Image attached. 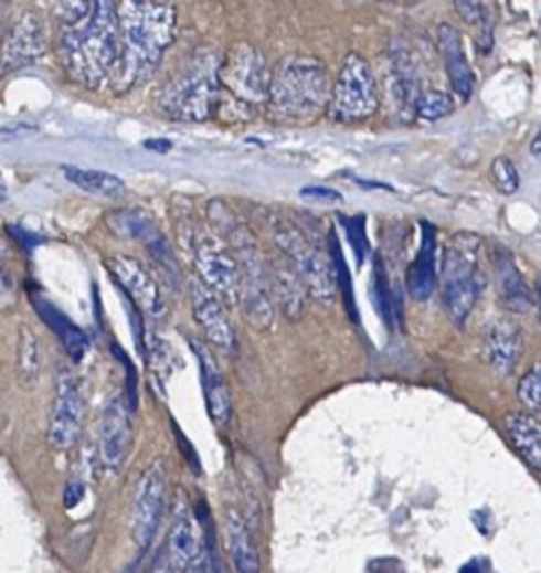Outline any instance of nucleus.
Segmentation results:
<instances>
[{"label": "nucleus", "mask_w": 541, "mask_h": 573, "mask_svg": "<svg viewBox=\"0 0 541 573\" xmlns=\"http://www.w3.org/2000/svg\"><path fill=\"white\" fill-rule=\"evenodd\" d=\"M270 81H274V72L251 43H235L226 52L220 67V84L242 106L257 108L268 104Z\"/></svg>", "instance_id": "6e6552de"}, {"label": "nucleus", "mask_w": 541, "mask_h": 573, "mask_svg": "<svg viewBox=\"0 0 541 573\" xmlns=\"http://www.w3.org/2000/svg\"><path fill=\"white\" fill-rule=\"evenodd\" d=\"M438 45H441V52H443V61H445L453 91L462 99H470V95L475 91V72L468 63V56L464 52V43H462V36L457 32V28L443 23L438 28Z\"/></svg>", "instance_id": "f3484780"}, {"label": "nucleus", "mask_w": 541, "mask_h": 573, "mask_svg": "<svg viewBox=\"0 0 541 573\" xmlns=\"http://www.w3.org/2000/svg\"><path fill=\"white\" fill-rule=\"evenodd\" d=\"M457 12L464 17L466 23H484L486 8L481 3H457Z\"/></svg>", "instance_id": "58836bf2"}, {"label": "nucleus", "mask_w": 541, "mask_h": 573, "mask_svg": "<svg viewBox=\"0 0 541 573\" xmlns=\"http://www.w3.org/2000/svg\"><path fill=\"white\" fill-rule=\"evenodd\" d=\"M453 110H455V99L443 91H425L418 97L416 108H414V113L425 121H438V119L447 117Z\"/></svg>", "instance_id": "7c9ffc66"}, {"label": "nucleus", "mask_w": 541, "mask_h": 573, "mask_svg": "<svg viewBox=\"0 0 541 573\" xmlns=\"http://www.w3.org/2000/svg\"><path fill=\"white\" fill-rule=\"evenodd\" d=\"M83 426V399L72 374L61 372L56 379V394L52 405V420L47 442L54 450H67L76 444Z\"/></svg>", "instance_id": "9b49d317"}, {"label": "nucleus", "mask_w": 541, "mask_h": 573, "mask_svg": "<svg viewBox=\"0 0 541 573\" xmlns=\"http://www.w3.org/2000/svg\"><path fill=\"white\" fill-rule=\"evenodd\" d=\"M130 405L124 403L121 396H113L106 405L102 426H99V457L104 468L110 475H117L132 446V424H130Z\"/></svg>", "instance_id": "f8f14e48"}, {"label": "nucleus", "mask_w": 541, "mask_h": 573, "mask_svg": "<svg viewBox=\"0 0 541 573\" xmlns=\"http://www.w3.org/2000/svg\"><path fill=\"white\" fill-rule=\"evenodd\" d=\"M523 352V337L521 330L510 320H499L490 327L486 339V359L499 372L508 374Z\"/></svg>", "instance_id": "412c9836"}, {"label": "nucleus", "mask_w": 541, "mask_h": 573, "mask_svg": "<svg viewBox=\"0 0 541 573\" xmlns=\"http://www.w3.org/2000/svg\"><path fill=\"white\" fill-rule=\"evenodd\" d=\"M492 263H495V272H497V278H499V291H501L503 305L512 311H519V314L530 311L532 296H530V289L526 287L512 256L508 252L499 250L492 256Z\"/></svg>", "instance_id": "393cba45"}, {"label": "nucleus", "mask_w": 541, "mask_h": 573, "mask_svg": "<svg viewBox=\"0 0 541 573\" xmlns=\"http://www.w3.org/2000/svg\"><path fill=\"white\" fill-rule=\"evenodd\" d=\"M331 93L327 65L316 56L294 54L274 72L268 110L278 121L305 126L329 110Z\"/></svg>", "instance_id": "7ed1b4c3"}, {"label": "nucleus", "mask_w": 541, "mask_h": 573, "mask_svg": "<svg viewBox=\"0 0 541 573\" xmlns=\"http://www.w3.org/2000/svg\"><path fill=\"white\" fill-rule=\"evenodd\" d=\"M198 359H200V374H202V385H204V396H206V407L209 415L218 426H226L231 420V394L229 385L218 368V363L211 359V354L195 343L193 346Z\"/></svg>", "instance_id": "6ab92c4d"}, {"label": "nucleus", "mask_w": 541, "mask_h": 573, "mask_svg": "<svg viewBox=\"0 0 541 573\" xmlns=\"http://www.w3.org/2000/svg\"><path fill=\"white\" fill-rule=\"evenodd\" d=\"M65 180H70L74 187L102 195V198H119L126 191V184L119 176L106 173V171H89V169H78V167H63L61 169Z\"/></svg>", "instance_id": "cd10ccee"}, {"label": "nucleus", "mask_w": 541, "mask_h": 573, "mask_svg": "<svg viewBox=\"0 0 541 573\" xmlns=\"http://www.w3.org/2000/svg\"><path fill=\"white\" fill-rule=\"evenodd\" d=\"M19 370L23 379H36L39 372V343L36 337L23 327L21 330V348H19Z\"/></svg>", "instance_id": "f704fd0d"}, {"label": "nucleus", "mask_w": 541, "mask_h": 573, "mask_svg": "<svg viewBox=\"0 0 541 573\" xmlns=\"http://www.w3.org/2000/svg\"><path fill=\"white\" fill-rule=\"evenodd\" d=\"M32 303H34V309L39 311V316L50 325V330L61 339L67 357L74 363H78L85 357V352H87V337H85V332L78 330V327L65 314H61L43 296H32Z\"/></svg>", "instance_id": "b1692460"}, {"label": "nucleus", "mask_w": 541, "mask_h": 573, "mask_svg": "<svg viewBox=\"0 0 541 573\" xmlns=\"http://www.w3.org/2000/svg\"><path fill=\"white\" fill-rule=\"evenodd\" d=\"M220 67L213 54H200L161 88L157 106L163 115L182 121H206L220 102Z\"/></svg>", "instance_id": "20e7f679"}, {"label": "nucleus", "mask_w": 541, "mask_h": 573, "mask_svg": "<svg viewBox=\"0 0 541 573\" xmlns=\"http://www.w3.org/2000/svg\"><path fill=\"white\" fill-rule=\"evenodd\" d=\"M89 10H93V3H56V6H52L54 19H59L65 28L81 23L89 14Z\"/></svg>", "instance_id": "c9c22d12"}, {"label": "nucleus", "mask_w": 541, "mask_h": 573, "mask_svg": "<svg viewBox=\"0 0 541 573\" xmlns=\"http://www.w3.org/2000/svg\"><path fill=\"white\" fill-rule=\"evenodd\" d=\"M198 527L189 511H179L168 535V566L170 573H187L198 560Z\"/></svg>", "instance_id": "aec40b11"}, {"label": "nucleus", "mask_w": 541, "mask_h": 573, "mask_svg": "<svg viewBox=\"0 0 541 573\" xmlns=\"http://www.w3.org/2000/svg\"><path fill=\"white\" fill-rule=\"evenodd\" d=\"M61 59L78 84L93 91L104 86L121 59L119 8L108 0L93 3L81 23L63 30Z\"/></svg>", "instance_id": "f257e3e1"}, {"label": "nucleus", "mask_w": 541, "mask_h": 573, "mask_svg": "<svg viewBox=\"0 0 541 573\" xmlns=\"http://www.w3.org/2000/svg\"><path fill=\"white\" fill-rule=\"evenodd\" d=\"M329 250H331V263H333V269H336V280H338V289L342 291V300L347 305V311L353 316V320L358 322V309H356V298H353V285H351V276H349V269H347V263L340 254V244H338V237L336 233L331 231L329 235Z\"/></svg>", "instance_id": "c756f323"}, {"label": "nucleus", "mask_w": 541, "mask_h": 573, "mask_svg": "<svg viewBox=\"0 0 541 573\" xmlns=\"http://www.w3.org/2000/svg\"><path fill=\"white\" fill-rule=\"evenodd\" d=\"M503 431L517 455L541 470V422L530 413H510L503 417Z\"/></svg>", "instance_id": "4be33fe9"}, {"label": "nucleus", "mask_w": 541, "mask_h": 573, "mask_svg": "<svg viewBox=\"0 0 541 573\" xmlns=\"http://www.w3.org/2000/svg\"><path fill=\"white\" fill-rule=\"evenodd\" d=\"M376 110L379 88L372 65L365 56L351 52L344 56L333 81L329 115L340 124H356L374 117Z\"/></svg>", "instance_id": "39448f33"}, {"label": "nucleus", "mask_w": 541, "mask_h": 573, "mask_svg": "<svg viewBox=\"0 0 541 573\" xmlns=\"http://www.w3.org/2000/svg\"><path fill=\"white\" fill-rule=\"evenodd\" d=\"M530 152L537 157V159H541V130L534 135V139L530 141Z\"/></svg>", "instance_id": "37998d69"}, {"label": "nucleus", "mask_w": 541, "mask_h": 573, "mask_svg": "<svg viewBox=\"0 0 541 573\" xmlns=\"http://www.w3.org/2000/svg\"><path fill=\"white\" fill-rule=\"evenodd\" d=\"M8 231H10V235H14V237L23 244V247H25L28 252H32V250L36 247V244H39V237H34L32 233H28V231H23V229H19V226H10Z\"/></svg>", "instance_id": "a19ab883"}, {"label": "nucleus", "mask_w": 541, "mask_h": 573, "mask_svg": "<svg viewBox=\"0 0 541 573\" xmlns=\"http://www.w3.org/2000/svg\"><path fill=\"white\" fill-rule=\"evenodd\" d=\"M45 52L43 25L34 14H23L3 41V72H14L39 61Z\"/></svg>", "instance_id": "dca6fc26"}, {"label": "nucleus", "mask_w": 541, "mask_h": 573, "mask_svg": "<svg viewBox=\"0 0 541 573\" xmlns=\"http://www.w3.org/2000/svg\"><path fill=\"white\" fill-rule=\"evenodd\" d=\"M119 224L113 226L117 233H132L135 237H139L144 242V247L148 250L150 258L157 263L159 272L166 276L168 283H172L174 287L179 285V267L174 261V254L170 250V242L163 237V233L141 213L135 211H121L115 213Z\"/></svg>", "instance_id": "2eb2a0df"}, {"label": "nucleus", "mask_w": 541, "mask_h": 573, "mask_svg": "<svg viewBox=\"0 0 541 573\" xmlns=\"http://www.w3.org/2000/svg\"><path fill=\"white\" fill-rule=\"evenodd\" d=\"M372 300H374V307H376L379 316H381L388 325H394V291L390 289V283H388V276H385V269H383L381 258H376V263H374Z\"/></svg>", "instance_id": "c85d7f7f"}, {"label": "nucleus", "mask_w": 541, "mask_h": 573, "mask_svg": "<svg viewBox=\"0 0 541 573\" xmlns=\"http://www.w3.org/2000/svg\"><path fill=\"white\" fill-rule=\"evenodd\" d=\"M83 494H85V486H83L81 481L72 479V481L65 486V496H63V502H65V507H67V509L76 507V505H78V500L83 498Z\"/></svg>", "instance_id": "ea45409f"}, {"label": "nucleus", "mask_w": 541, "mask_h": 573, "mask_svg": "<svg viewBox=\"0 0 541 573\" xmlns=\"http://www.w3.org/2000/svg\"><path fill=\"white\" fill-rule=\"evenodd\" d=\"M106 267L113 274V278L117 280V285H121V291L141 311H146L155 318L166 311L157 283L150 278V274L135 258L113 256V258L106 261Z\"/></svg>", "instance_id": "ddd939ff"}, {"label": "nucleus", "mask_w": 541, "mask_h": 573, "mask_svg": "<svg viewBox=\"0 0 541 573\" xmlns=\"http://www.w3.org/2000/svg\"><path fill=\"white\" fill-rule=\"evenodd\" d=\"M517 399L521 405L532 415L541 411V363H534L517 385Z\"/></svg>", "instance_id": "2f4dec72"}, {"label": "nucleus", "mask_w": 541, "mask_h": 573, "mask_svg": "<svg viewBox=\"0 0 541 573\" xmlns=\"http://www.w3.org/2000/svg\"><path fill=\"white\" fill-rule=\"evenodd\" d=\"M300 195L307 198V200H318V202H327V204L342 202V195L333 189H327V187H305L300 191Z\"/></svg>", "instance_id": "4c0bfd02"}, {"label": "nucleus", "mask_w": 541, "mask_h": 573, "mask_svg": "<svg viewBox=\"0 0 541 573\" xmlns=\"http://www.w3.org/2000/svg\"><path fill=\"white\" fill-rule=\"evenodd\" d=\"M421 229V250L407 269V291L414 300H427L436 287V231L427 222Z\"/></svg>", "instance_id": "a211bd4d"}, {"label": "nucleus", "mask_w": 541, "mask_h": 573, "mask_svg": "<svg viewBox=\"0 0 541 573\" xmlns=\"http://www.w3.org/2000/svg\"><path fill=\"white\" fill-rule=\"evenodd\" d=\"M268 269H270V285L276 287L285 314L289 318H300L305 311V294H307L305 283L287 261L285 265L274 263Z\"/></svg>", "instance_id": "a878e982"}, {"label": "nucleus", "mask_w": 541, "mask_h": 573, "mask_svg": "<svg viewBox=\"0 0 541 573\" xmlns=\"http://www.w3.org/2000/svg\"><path fill=\"white\" fill-rule=\"evenodd\" d=\"M477 247L479 242L473 235H457L455 242L449 244L443 263L445 309L459 327L470 316L481 291V283L477 278Z\"/></svg>", "instance_id": "0eeeda50"}, {"label": "nucleus", "mask_w": 541, "mask_h": 573, "mask_svg": "<svg viewBox=\"0 0 541 573\" xmlns=\"http://www.w3.org/2000/svg\"><path fill=\"white\" fill-rule=\"evenodd\" d=\"M270 235H274L283 258L296 269V274L305 283L307 291L320 303L333 300V294L338 289L333 263L327 256H322L320 250L314 247L303 235V231L296 229L291 222L278 217L274 222V229H270Z\"/></svg>", "instance_id": "423d86ee"}, {"label": "nucleus", "mask_w": 541, "mask_h": 573, "mask_svg": "<svg viewBox=\"0 0 541 573\" xmlns=\"http://www.w3.org/2000/svg\"><path fill=\"white\" fill-rule=\"evenodd\" d=\"M388 93L396 106L399 113L416 108L418 97L423 95L418 91V78H416V67L410 59L407 52H394L390 61V72H388Z\"/></svg>", "instance_id": "5701e85b"}, {"label": "nucleus", "mask_w": 541, "mask_h": 573, "mask_svg": "<svg viewBox=\"0 0 541 573\" xmlns=\"http://www.w3.org/2000/svg\"><path fill=\"white\" fill-rule=\"evenodd\" d=\"M121 59L115 70V88L130 91L150 76L163 52L174 41L177 12L163 3H119Z\"/></svg>", "instance_id": "f03ea898"}, {"label": "nucleus", "mask_w": 541, "mask_h": 573, "mask_svg": "<svg viewBox=\"0 0 541 573\" xmlns=\"http://www.w3.org/2000/svg\"><path fill=\"white\" fill-rule=\"evenodd\" d=\"M340 222L347 229V237L351 242V250L356 254V265L360 267L365 263V256L370 254V240L365 233V215H351V217H340Z\"/></svg>", "instance_id": "473e14b6"}, {"label": "nucleus", "mask_w": 541, "mask_h": 573, "mask_svg": "<svg viewBox=\"0 0 541 573\" xmlns=\"http://www.w3.org/2000/svg\"><path fill=\"white\" fill-rule=\"evenodd\" d=\"M172 144L168 139H148L146 148H157V150H168Z\"/></svg>", "instance_id": "79ce46f5"}, {"label": "nucleus", "mask_w": 541, "mask_h": 573, "mask_svg": "<svg viewBox=\"0 0 541 573\" xmlns=\"http://www.w3.org/2000/svg\"><path fill=\"white\" fill-rule=\"evenodd\" d=\"M492 184L499 193L512 195L519 191V171L508 157H497L492 161Z\"/></svg>", "instance_id": "72a5a7b5"}, {"label": "nucleus", "mask_w": 541, "mask_h": 573, "mask_svg": "<svg viewBox=\"0 0 541 573\" xmlns=\"http://www.w3.org/2000/svg\"><path fill=\"white\" fill-rule=\"evenodd\" d=\"M113 352L119 357V361L126 365V390H128V399H130V407H135V403H137V399H135V394H137V374H135V368H132V363L128 361V357L124 354V350L121 348H117V346H113Z\"/></svg>", "instance_id": "e433bc0d"}, {"label": "nucleus", "mask_w": 541, "mask_h": 573, "mask_svg": "<svg viewBox=\"0 0 541 573\" xmlns=\"http://www.w3.org/2000/svg\"><path fill=\"white\" fill-rule=\"evenodd\" d=\"M191 303H193V316L200 322L209 343L218 346L224 352H233L235 332H233V325L224 311L220 296L211 287H206L202 280H193L191 283Z\"/></svg>", "instance_id": "4468645a"}, {"label": "nucleus", "mask_w": 541, "mask_h": 573, "mask_svg": "<svg viewBox=\"0 0 541 573\" xmlns=\"http://www.w3.org/2000/svg\"><path fill=\"white\" fill-rule=\"evenodd\" d=\"M166 505V473L161 464H152L137 481L130 507V533L139 549H148L157 535Z\"/></svg>", "instance_id": "9d476101"}, {"label": "nucleus", "mask_w": 541, "mask_h": 573, "mask_svg": "<svg viewBox=\"0 0 541 573\" xmlns=\"http://www.w3.org/2000/svg\"><path fill=\"white\" fill-rule=\"evenodd\" d=\"M539 294H541V278H539Z\"/></svg>", "instance_id": "c03bdc74"}, {"label": "nucleus", "mask_w": 541, "mask_h": 573, "mask_svg": "<svg viewBox=\"0 0 541 573\" xmlns=\"http://www.w3.org/2000/svg\"><path fill=\"white\" fill-rule=\"evenodd\" d=\"M226 540H229V555H231L233 573H259L257 549L248 535L246 524L240 520L237 513L229 516Z\"/></svg>", "instance_id": "bb28decb"}, {"label": "nucleus", "mask_w": 541, "mask_h": 573, "mask_svg": "<svg viewBox=\"0 0 541 573\" xmlns=\"http://www.w3.org/2000/svg\"><path fill=\"white\" fill-rule=\"evenodd\" d=\"M191 254L198 267V274L206 287H211L220 300L235 305L242 298V267L229 254L224 242L213 233H193Z\"/></svg>", "instance_id": "1a4fd4ad"}]
</instances>
